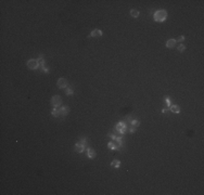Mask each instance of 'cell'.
<instances>
[{"mask_svg":"<svg viewBox=\"0 0 204 195\" xmlns=\"http://www.w3.org/2000/svg\"><path fill=\"white\" fill-rule=\"evenodd\" d=\"M167 18V12L165 10H157L153 15V18L155 22H164Z\"/></svg>","mask_w":204,"mask_h":195,"instance_id":"obj_1","label":"cell"},{"mask_svg":"<svg viewBox=\"0 0 204 195\" xmlns=\"http://www.w3.org/2000/svg\"><path fill=\"white\" fill-rule=\"evenodd\" d=\"M126 129H127V125L125 122H119L116 124V126H115V131L118 134H124Z\"/></svg>","mask_w":204,"mask_h":195,"instance_id":"obj_2","label":"cell"},{"mask_svg":"<svg viewBox=\"0 0 204 195\" xmlns=\"http://www.w3.org/2000/svg\"><path fill=\"white\" fill-rule=\"evenodd\" d=\"M51 104H52L53 107H59L61 106L62 104V99L60 95H54V97L51 99Z\"/></svg>","mask_w":204,"mask_h":195,"instance_id":"obj_3","label":"cell"},{"mask_svg":"<svg viewBox=\"0 0 204 195\" xmlns=\"http://www.w3.org/2000/svg\"><path fill=\"white\" fill-rule=\"evenodd\" d=\"M108 136L112 139V141H115L117 144H119V146L123 145V138L121 136H117V134H114V133H109Z\"/></svg>","mask_w":204,"mask_h":195,"instance_id":"obj_4","label":"cell"},{"mask_svg":"<svg viewBox=\"0 0 204 195\" xmlns=\"http://www.w3.org/2000/svg\"><path fill=\"white\" fill-rule=\"evenodd\" d=\"M27 66H28L29 70H37L38 66H39V64H38L37 60L31 59V60H28V62H27Z\"/></svg>","mask_w":204,"mask_h":195,"instance_id":"obj_5","label":"cell"},{"mask_svg":"<svg viewBox=\"0 0 204 195\" xmlns=\"http://www.w3.org/2000/svg\"><path fill=\"white\" fill-rule=\"evenodd\" d=\"M37 62H38V64H39V66L41 67V70L43 71V72H45L46 74H48V73H49V70L45 66V60H43V57L39 56V57L37 59Z\"/></svg>","mask_w":204,"mask_h":195,"instance_id":"obj_6","label":"cell"},{"mask_svg":"<svg viewBox=\"0 0 204 195\" xmlns=\"http://www.w3.org/2000/svg\"><path fill=\"white\" fill-rule=\"evenodd\" d=\"M56 85H58L59 88H61V89H63V88H66L67 87V80L65 78H60L58 82H56Z\"/></svg>","mask_w":204,"mask_h":195,"instance_id":"obj_7","label":"cell"},{"mask_svg":"<svg viewBox=\"0 0 204 195\" xmlns=\"http://www.w3.org/2000/svg\"><path fill=\"white\" fill-rule=\"evenodd\" d=\"M103 36V32L100 31V29H94L90 33V36L89 37H94V38H98V37H102Z\"/></svg>","mask_w":204,"mask_h":195,"instance_id":"obj_8","label":"cell"},{"mask_svg":"<svg viewBox=\"0 0 204 195\" xmlns=\"http://www.w3.org/2000/svg\"><path fill=\"white\" fill-rule=\"evenodd\" d=\"M108 147L111 151H115V150L119 149L121 146H119V144H117L115 141H111V142H109V143H108Z\"/></svg>","mask_w":204,"mask_h":195,"instance_id":"obj_9","label":"cell"},{"mask_svg":"<svg viewBox=\"0 0 204 195\" xmlns=\"http://www.w3.org/2000/svg\"><path fill=\"white\" fill-rule=\"evenodd\" d=\"M74 149H75V151H76L77 153H83V152H84V150H85V145L81 144V143H79V142H77V143L75 144Z\"/></svg>","mask_w":204,"mask_h":195,"instance_id":"obj_10","label":"cell"},{"mask_svg":"<svg viewBox=\"0 0 204 195\" xmlns=\"http://www.w3.org/2000/svg\"><path fill=\"white\" fill-rule=\"evenodd\" d=\"M60 108V115L61 116H66L67 113L70 112V108L67 107V106H61V107H59Z\"/></svg>","mask_w":204,"mask_h":195,"instance_id":"obj_11","label":"cell"},{"mask_svg":"<svg viewBox=\"0 0 204 195\" xmlns=\"http://www.w3.org/2000/svg\"><path fill=\"white\" fill-rule=\"evenodd\" d=\"M176 39H169V40H167V42H166V47L168 49H172V48H174L175 47V45H176Z\"/></svg>","mask_w":204,"mask_h":195,"instance_id":"obj_12","label":"cell"},{"mask_svg":"<svg viewBox=\"0 0 204 195\" xmlns=\"http://www.w3.org/2000/svg\"><path fill=\"white\" fill-rule=\"evenodd\" d=\"M168 108H169V111H172L173 113H176V114L180 113V107H179L178 105H170Z\"/></svg>","mask_w":204,"mask_h":195,"instance_id":"obj_13","label":"cell"},{"mask_svg":"<svg viewBox=\"0 0 204 195\" xmlns=\"http://www.w3.org/2000/svg\"><path fill=\"white\" fill-rule=\"evenodd\" d=\"M87 155H88L89 158H94L96 157V152H94L91 147H88V149H87Z\"/></svg>","mask_w":204,"mask_h":195,"instance_id":"obj_14","label":"cell"},{"mask_svg":"<svg viewBox=\"0 0 204 195\" xmlns=\"http://www.w3.org/2000/svg\"><path fill=\"white\" fill-rule=\"evenodd\" d=\"M51 115H52L53 117H60L61 115H60V108L59 107H54L52 109V112H51Z\"/></svg>","mask_w":204,"mask_h":195,"instance_id":"obj_15","label":"cell"},{"mask_svg":"<svg viewBox=\"0 0 204 195\" xmlns=\"http://www.w3.org/2000/svg\"><path fill=\"white\" fill-rule=\"evenodd\" d=\"M111 167H113V168H119V167H121V161L115 159V160H113L112 163H111Z\"/></svg>","mask_w":204,"mask_h":195,"instance_id":"obj_16","label":"cell"},{"mask_svg":"<svg viewBox=\"0 0 204 195\" xmlns=\"http://www.w3.org/2000/svg\"><path fill=\"white\" fill-rule=\"evenodd\" d=\"M130 15H131L132 18H138V16H139V11L136 10V9H132L130 11Z\"/></svg>","mask_w":204,"mask_h":195,"instance_id":"obj_17","label":"cell"},{"mask_svg":"<svg viewBox=\"0 0 204 195\" xmlns=\"http://www.w3.org/2000/svg\"><path fill=\"white\" fill-rule=\"evenodd\" d=\"M130 125L132 126V127H139L140 125V122L137 119H134V120H130Z\"/></svg>","mask_w":204,"mask_h":195,"instance_id":"obj_18","label":"cell"},{"mask_svg":"<svg viewBox=\"0 0 204 195\" xmlns=\"http://www.w3.org/2000/svg\"><path fill=\"white\" fill-rule=\"evenodd\" d=\"M65 94H66V95H73V94H74V91H73L71 88H67V89L65 90Z\"/></svg>","mask_w":204,"mask_h":195,"instance_id":"obj_19","label":"cell"},{"mask_svg":"<svg viewBox=\"0 0 204 195\" xmlns=\"http://www.w3.org/2000/svg\"><path fill=\"white\" fill-rule=\"evenodd\" d=\"M165 102H166V105L168 106V107L172 105V103H170V98H169V97H165Z\"/></svg>","mask_w":204,"mask_h":195,"instance_id":"obj_20","label":"cell"},{"mask_svg":"<svg viewBox=\"0 0 204 195\" xmlns=\"http://www.w3.org/2000/svg\"><path fill=\"white\" fill-rule=\"evenodd\" d=\"M177 49H178V51H185V49H186V47H185L184 45H179L178 47H177Z\"/></svg>","mask_w":204,"mask_h":195,"instance_id":"obj_21","label":"cell"},{"mask_svg":"<svg viewBox=\"0 0 204 195\" xmlns=\"http://www.w3.org/2000/svg\"><path fill=\"white\" fill-rule=\"evenodd\" d=\"M135 130H136V127H132V126H130L129 127V133H134L135 132Z\"/></svg>","mask_w":204,"mask_h":195,"instance_id":"obj_22","label":"cell"},{"mask_svg":"<svg viewBox=\"0 0 204 195\" xmlns=\"http://www.w3.org/2000/svg\"><path fill=\"white\" fill-rule=\"evenodd\" d=\"M86 138H81L80 140H79V143H81V144H84V145H86Z\"/></svg>","mask_w":204,"mask_h":195,"instance_id":"obj_23","label":"cell"},{"mask_svg":"<svg viewBox=\"0 0 204 195\" xmlns=\"http://www.w3.org/2000/svg\"><path fill=\"white\" fill-rule=\"evenodd\" d=\"M184 40H185V36H180L176 41H179V42H181V41H184Z\"/></svg>","mask_w":204,"mask_h":195,"instance_id":"obj_24","label":"cell"},{"mask_svg":"<svg viewBox=\"0 0 204 195\" xmlns=\"http://www.w3.org/2000/svg\"><path fill=\"white\" fill-rule=\"evenodd\" d=\"M168 111H169V108H163V109H162V113L165 114V113H167Z\"/></svg>","mask_w":204,"mask_h":195,"instance_id":"obj_25","label":"cell"}]
</instances>
